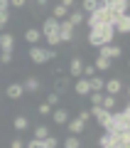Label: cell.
Masks as SVG:
<instances>
[{"mask_svg":"<svg viewBox=\"0 0 130 148\" xmlns=\"http://www.w3.org/2000/svg\"><path fill=\"white\" fill-rule=\"evenodd\" d=\"M89 45L93 47H103V45H113V37H115V22L113 20H106V22H93L89 25Z\"/></svg>","mask_w":130,"mask_h":148,"instance_id":"obj_1","label":"cell"},{"mask_svg":"<svg viewBox=\"0 0 130 148\" xmlns=\"http://www.w3.org/2000/svg\"><path fill=\"white\" fill-rule=\"evenodd\" d=\"M42 37L47 40L49 47H57L62 42V35H59V20L57 17H47L44 25H42Z\"/></svg>","mask_w":130,"mask_h":148,"instance_id":"obj_2","label":"cell"},{"mask_svg":"<svg viewBox=\"0 0 130 148\" xmlns=\"http://www.w3.org/2000/svg\"><path fill=\"white\" fill-rule=\"evenodd\" d=\"M30 59L35 64H47L52 59H57V52L54 47H39V45H32L30 47Z\"/></svg>","mask_w":130,"mask_h":148,"instance_id":"obj_3","label":"cell"},{"mask_svg":"<svg viewBox=\"0 0 130 148\" xmlns=\"http://www.w3.org/2000/svg\"><path fill=\"white\" fill-rule=\"evenodd\" d=\"M101 5L106 10H110L113 15H125L130 8V0H101Z\"/></svg>","mask_w":130,"mask_h":148,"instance_id":"obj_4","label":"cell"},{"mask_svg":"<svg viewBox=\"0 0 130 148\" xmlns=\"http://www.w3.org/2000/svg\"><path fill=\"white\" fill-rule=\"evenodd\" d=\"M91 116H93L96 119V121H98L101 123V126H108V121H110V116H113V111H108V109H103V106H91Z\"/></svg>","mask_w":130,"mask_h":148,"instance_id":"obj_5","label":"cell"},{"mask_svg":"<svg viewBox=\"0 0 130 148\" xmlns=\"http://www.w3.org/2000/svg\"><path fill=\"white\" fill-rule=\"evenodd\" d=\"M59 35H62V42H71L74 40V25L69 20H59Z\"/></svg>","mask_w":130,"mask_h":148,"instance_id":"obj_6","label":"cell"},{"mask_svg":"<svg viewBox=\"0 0 130 148\" xmlns=\"http://www.w3.org/2000/svg\"><path fill=\"white\" fill-rule=\"evenodd\" d=\"M12 47H15V37L3 32L0 35V54H12Z\"/></svg>","mask_w":130,"mask_h":148,"instance_id":"obj_7","label":"cell"},{"mask_svg":"<svg viewBox=\"0 0 130 148\" xmlns=\"http://www.w3.org/2000/svg\"><path fill=\"white\" fill-rule=\"evenodd\" d=\"M98 54L113 62V59H118L123 52H120V47H115V45H103V47H98Z\"/></svg>","mask_w":130,"mask_h":148,"instance_id":"obj_8","label":"cell"},{"mask_svg":"<svg viewBox=\"0 0 130 148\" xmlns=\"http://www.w3.org/2000/svg\"><path fill=\"white\" fill-rule=\"evenodd\" d=\"M115 32H120V35H130V15H128V12L115 20Z\"/></svg>","mask_w":130,"mask_h":148,"instance_id":"obj_9","label":"cell"},{"mask_svg":"<svg viewBox=\"0 0 130 148\" xmlns=\"http://www.w3.org/2000/svg\"><path fill=\"white\" fill-rule=\"evenodd\" d=\"M106 94H110V96H115V94H120V89H123V82L118 79V77H113V79H108L106 82Z\"/></svg>","mask_w":130,"mask_h":148,"instance_id":"obj_10","label":"cell"},{"mask_svg":"<svg viewBox=\"0 0 130 148\" xmlns=\"http://www.w3.org/2000/svg\"><path fill=\"white\" fill-rule=\"evenodd\" d=\"M69 72H71V77H81L83 74V62H81V54H76V57L71 59V64H69Z\"/></svg>","mask_w":130,"mask_h":148,"instance_id":"obj_11","label":"cell"},{"mask_svg":"<svg viewBox=\"0 0 130 148\" xmlns=\"http://www.w3.org/2000/svg\"><path fill=\"white\" fill-rule=\"evenodd\" d=\"M76 94H81V96H89L91 94V84H89V79L86 77H79V82H76Z\"/></svg>","mask_w":130,"mask_h":148,"instance_id":"obj_12","label":"cell"},{"mask_svg":"<svg viewBox=\"0 0 130 148\" xmlns=\"http://www.w3.org/2000/svg\"><path fill=\"white\" fill-rule=\"evenodd\" d=\"M22 86H25V94H35V91H39V79L37 77H27Z\"/></svg>","mask_w":130,"mask_h":148,"instance_id":"obj_13","label":"cell"},{"mask_svg":"<svg viewBox=\"0 0 130 148\" xmlns=\"http://www.w3.org/2000/svg\"><path fill=\"white\" fill-rule=\"evenodd\" d=\"M25 40H27L30 45H37V42L42 40V30H37V27H30V30L25 32Z\"/></svg>","mask_w":130,"mask_h":148,"instance_id":"obj_14","label":"cell"},{"mask_svg":"<svg viewBox=\"0 0 130 148\" xmlns=\"http://www.w3.org/2000/svg\"><path fill=\"white\" fill-rule=\"evenodd\" d=\"M52 119H54V123H69V111L66 109H57V111H52Z\"/></svg>","mask_w":130,"mask_h":148,"instance_id":"obj_15","label":"cell"},{"mask_svg":"<svg viewBox=\"0 0 130 148\" xmlns=\"http://www.w3.org/2000/svg\"><path fill=\"white\" fill-rule=\"evenodd\" d=\"M110 64H113L110 59H106V57H101V54H98V57H96V62H93V67H96V72H108Z\"/></svg>","mask_w":130,"mask_h":148,"instance_id":"obj_16","label":"cell"},{"mask_svg":"<svg viewBox=\"0 0 130 148\" xmlns=\"http://www.w3.org/2000/svg\"><path fill=\"white\" fill-rule=\"evenodd\" d=\"M22 94H25V86L22 84H10L7 86V96H10V99H20Z\"/></svg>","mask_w":130,"mask_h":148,"instance_id":"obj_17","label":"cell"},{"mask_svg":"<svg viewBox=\"0 0 130 148\" xmlns=\"http://www.w3.org/2000/svg\"><path fill=\"white\" fill-rule=\"evenodd\" d=\"M83 128H86V121H81V119H79V116L69 121V131H71V133H81Z\"/></svg>","mask_w":130,"mask_h":148,"instance_id":"obj_18","label":"cell"},{"mask_svg":"<svg viewBox=\"0 0 130 148\" xmlns=\"http://www.w3.org/2000/svg\"><path fill=\"white\" fill-rule=\"evenodd\" d=\"M52 17H57V20H66V17H69V10L62 5V3H59V5H54V10H52Z\"/></svg>","mask_w":130,"mask_h":148,"instance_id":"obj_19","label":"cell"},{"mask_svg":"<svg viewBox=\"0 0 130 148\" xmlns=\"http://www.w3.org/2000/svg\"><path fill=\"white\" fill-rule=\"evenodd\" d=\"M89 84H91V91H103V86H106V82L101 79L98 74H96V77H91V79H89Z\"/></svg>","mask_w":130,"mask_h":148,"instance_id":"obj_20","label":"cell"},{"mask_svg":"<svg viewBox=\"0 0 130 148\" xmlns=\"http://www.w3.org/2000/svg\"><path fill=\"white\" fill-rule=\"evenodd\" d=\"M98 5H101V0H83V3H81L83 12H89V15H91V12H93V10H96Z\"/></svg>","mask_w":130,"mask_h":148,"instance_id":"obj_21","label":"cell"},{"mask_svg":"<svg viewBox=\"0 0 130 148\" xmlns=\"http://www.w3.org/2000/svg\"><path fill=\"white\" fill-rule=\"evenodd\" d=\"M66 20L71 22L74 27H76V25H81V22H83V15H81V10H74V12H69V17H66Z\"/></svg>","mask_w":130,"mask_h":148,"instance_id":"obj_22","label":"cell"},{"mask_svg":"<svg viewBox=\"0 0 130 148\" xmlns=\"http://www.w3.org/2000/svg\"><path fill=\"white\" fill-rule=\"evenodd\" d=\"M101 106H103V109H108V111H113V109H115V96L103 94V101H101Z\"/></svg>","mask_w":130,"mask_h":148,"instance_id":"obj_23","label":"cell"},{"mask_svg":"<svg viewBox=\"0 0 130 148\" xmlns=\"http://www.w3.org/2000/svg\"><path fill=\"white\" fill-rule=\"evenodd\" d=\"M12 126H15V131H25V128H27V119L25 116H17Z\"/></svg>","mask_w":130,"mask_h":148,"instance_id":"obj_24","label":"cell"},{"mask_svg":"<svg viewBox=\"0 0 130 148\" xmlns=\"http://www.w3.org/2000/svg\"><path fill=\"white\" fill-rule=\"evenodd\" d=\"M49 136V128L47 126H37L35 128V138H39V141H42V138H47Z\"/></svg>","mask_w":130,"mask_h":148,"instance_id":"obj_25","label":"cell"},{"mask_svg":"<svg viewBox=\"0 0 130 148\" xmlns=\"http://www.w3.org/2000/svg\"><path fill=\"white\" fill-rule=\"evenodd\" d=\"M91 104H93V106H101V101H103V94H101V91H91Z\"/></svg>","mask_w":130,"mask_h":148,"instance_id":"obj_26","label":"cell"},{"mask_svg":"<svg viewBox=\"0 0 130 148\" xmlns=\"http://www.w3.org/2000/svg\"><path fill=\"white\" fill-rule=\"evenodd\" d=\"M79 146H81V143H79L76 136H69L66 141H64V148H79Z\"/></svg>","mask_w":130,"mask_h":148,"instance_id":"obj_27","label":"cell"},{"mask_svg":"<svg viewBox=\"0 0 130 148\" xmlns=\"http://www.w3.org/2000/svg\"><path fill=\"white\" fill-rule=\"evenodd\" d=\"M81 77H86V79L96 77V67H93V64H86V67H83V74H81Z\"/></svg>","mask_w":130,"mask_h":148,"instance_id":"obj_28","label":"cell"},{"mask_svg":"<svg viewBox=\"0 0 130 148\" xmlns=\"http://www.w3.org/2000/svg\"><path fill=\"white\" fill-rule=\"evenodd\" d=\"M42 143H44V148H57V138H54V136L42 138Z\"/></svg>","mask_w":130,"mask_h":148,"instance_id":"obj_29","label":"cell"},{"mask_svg":"<svg viewBox=\"0 0 130 148\" xmlns=\"http://www.w3.org/2000/svg\"><path fill=\"white\" fill-rule=\"evenodd\" d=\"M39 114H42V116H49V114H52V106H49L47 101H44V104H39Z\"/></svg>","mask_w":130,"mask_h":148,"instance_id":"obj_30","label":"cell"},{"mask_svg":"<svg viewBox=\"0 0 130 148\" xmlns=\"http://www.w3.org/2000/svg\"><path fill=\"white\" fill-rule=\"evenodd\" d=\"M47 104L49 106H57L59 104V94H47Z\"/></svg>","mask_w":130,"mask_h":148,"instance_id":"obj_31","label":"cell"},{"mask_svg":"<svg viewBox=\"0 0 130 148\" xmlns=\"http://www.w3.org/2000/svg\"><path fill=\"white\" fill-rule=\"evenodd\" d=\"M7 20H10V12H0V30L7 25Z\"/></svg>","mask_w":130,"mask_h":148,"instance_id":"obj_32","label":"cell"},{"mask_svg":"<svg viewBox=\"0 0 130 148\" xmlns=\"http://www.w3.org/2000/svg\"><path fill=\"white\" fill-rule=\"evenodd\" d=\"M25 148H44V143H42L39 138H35V141H30V143H27Z\"/></svg>","mask_w":130,"mask_h":148,"instance_id":"obj_33","label":"cell"},{"mask_svg":"<svg viewBox=\"0 0 130 148\" xmlns=\"http://www.w3.org/2000/svg\"><path fill=\"white\" fill-rule=\"evenodd\" d=\"M10 148H25V143H22V138H12Z\"/></svg>","mask_w":130,"mask_h":148,"instance_id":"obj_34","label":"cell"},{"mask_svg":"<svg viewBox=\"0 0 130 148\" xmlns=\"http://www.w3.org/2000/svg\"><path fill=\"white\" fill-rule=\"evenodd\" d=\"M66 86H69V79H59V82H57V89H62V91H64Z\"/></svg>","mask_w":130,"mask_h":148,"instance_id":"obj_35","label":"cell"},{"mask_svg":"<svg viewBox=\"0 0 130 148\" xmlns=\"http://www.w3.org/2000/svg\"><path fill=\"white\" fill-rule=\"evenodd\" d=\"M7 8H10V0H0V12H7Z\"/></svg>","mask_w":130,"mask_h":148,"instance_id":"obj_36","label":"cell"},{"mask_svg":"<svg viewBox=\"0 0 130 148\" xmlns=\"http://www.w3.org/2000/svg\"><path fill=\"white\" fill-rule=\"evenodd\" d=\"M79 119H81V121H89V119H91V111H81V114H79Z\"/></svg>","mask_w":130,"mask_h":148,"instance_id":"obj_37","label":"cell"},{"mask_svg":"<svg viewBox=\"0 0 130 148\" xmlns=\"http://www.w3.org/2000/svg\"><path fill=\"white\" fill-rule=\"evenodd\" d=\"M25 3L27 0H10V5H15V8H25Z\"/></svg>","mask_w":130,"mask_h":148,"instance_id":"obj_38","label":"cell"},{"mask_svg":"<svg viewBox=\"0 0 130 148\" xmlns=\"http://www.w3.org/2000/svg\"><path fill=\"white\" fill-rule=\"evenodd\" d=\"M10 59H12V54H0V62H3V64H7Z\"/></svg>","mask_w":130,"mask_h":148,"instance_id":"obj_39","label":"cell"},{"mask_svg":"<svg viewBox=\"0 0 130 148\" xmlns=\"http://www.w3.org/2000/svg\"><path fill=\"white\" fill-rule=\"evenodd\" d=\"M62 5L66 8V10H71V8H74V0H62Z\"/></svg>","mask_w":130,"mask_h":148,"instance_id":"obj_40","label":"cell"},{"mask_svg":"<svg viewBox=\"0 0 130 148\" xmlns=\"http://www.w3.org/2000/svg\"><path fill=\"white\" fill-rule=\"evenodd\" d=\"M37 5H39V8H44V5H47V0H37Z\"/></svg>","mask_w":130,"mask_h":148,"instance_id":"obj_41","label":"cell"},{"mask_svg":"<svg viewBox=\"0 0 130 148\" xmlns=\"http://www.w3.org/2000/svg\"><path fill=\"white\" fill-rule=\"evenodd\" d=\"M128 96H130V86H128Z\"/></svg>","mask_w":130,"mask_h":148,"instance_id":"obj_42","label":"cell"},{"mask_svg":"<svg viewBox=\"0 0 130 148\" xmlns=\"http://www.w3.org/2000/svg\"><path fill=\"white\" fill-rule=\"evenodd\" d=\"M128 67H130V62H128Z\"/></svg>","mask_w":130,"mask_h":148,"instance_id":"obj_43","label":"cell"}]
</instances>
